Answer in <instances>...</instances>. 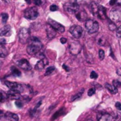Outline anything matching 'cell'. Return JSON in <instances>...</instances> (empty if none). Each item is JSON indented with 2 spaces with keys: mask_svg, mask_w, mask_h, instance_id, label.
Segmentation results:
<instances>
[{
  "mask_svg": "<svg viewBox=\"0 0 121 121\" xmlns=\"http://www.w3.org/2000/svg\"><path fill=\"white\" fill-rule=\"evenodd\" d=\"M9 98H11V99H14V100H20L21 96L20 95V92L17 91H13V90H10L8 93H7Z\"/></svg>",
  "mask_w": 121,
  "mask_h": 121,
  "instance_id": "e0dca14e",
  "label": "cell"
},
{
  "mask_svg": "<svg viewBox=\"0 0 121 121\" xmlns=\"http://www.w3.org/2000/svg\"><path fill=\"white\" fill-rule=\"evenodd\" d=\"M96 16L100 19H102V20H105V19H107V15H106V8L101 5H99V10H98V12H97V14H96Z\"/></svg>",
  "mask_w": 121,
  "mask_h": 121,
  "instance_id": "9a60e30c",
  "label": "cell"
},
{
  "mask_svg": "<svg viewBox=\"0 0 121 121\" xmlns=\"http://www.w3.org/2000/svg\"><path fill=\"white\" fill-rule=\"evenodd\" d=\"M112 121H121V114L116 113L115 115H113Z\"/></svg>",
  "mask_w": 121,
  "mask_h": 121,
  "instance_id": "f546056e",
  "label": "cell"
},
{
  "mask_svg": "<svg viewBox=\"0 0 121 121\" xmlns=\"http://www.w3.org/2000/svg\"><path fill=\"white\" fill-rule=\"evenodd\" d=\"M116 4H117L118 6H121V0H117V1H116Z\"/></svg>",
  "mask_w": 121,
  "mask_h": 121,
  "instance_id": "f6af8a7d",
  "label": "cell"
},
{
  "mask_svg": "<svg viewBox=\"0 0 121 121\" xmlns=\"http://www.w3.org/2000/svg\"><path fill=\"white\" fill-rule=\"evenodd\" d=\"M90 78L92 79H96L98 78V74L95 71H92L90 74Z\"/></svg>",
  "mask_w": 121,
  "mask_h": 121,
  "instance_id": "d590c367",
  "label": "cell"
},
{
  "mask_svg": "<svg viewBox=\"0 0 121 121\" xmlns=\"http://www.w3.org/2000/svg\"><path fill=\"white\" fill-rule=\"evenodd\" d=\"M82 49V46L81 44L77 41L72 40L69 44V50L71 54L76 56L78 55Z\"/></svg>",
  "mask_w": 121,
  "mask_h": 121,
  "instance_id": "5b68a950",
  "label": "cell"
},
{
  "mask_svg": "<svg viewBox=\"0 0 121 121\" xmlns=\"http://www.w3.org/2000/svg\"><path fill=\"white\" fill-rule=\"evenodd\" d=\"M48 24H49L52 27H53L57 31L60 32V33H63L65 32V26L63 25H62L61 24L55 21V20L49 18L48 20Z\"/></svg>",
  "mask_w": 121,
  "mask_h": 121,
  "instance_id": "9c48e42d",
  "label": "cell"
},
{
  "mask_svg": "<svg viewBox=\"0 0 121 121\" xmlns=\"http://www.w3.org/2000/svg\"><path fill=\"white\" fill-rule=\"evenodd\" d=\"M55 67H53V66H50V67H49V68H48L47 69H46V71H45V76H49V75H50L54 71H55Z\"/></svg>",
  "mask_w": 121,
  "mask_h": 121,
  "instance_id": "f1b7e54d",
  "label": "cell"
},
{
  "mask_svg": "<svg viewBox=\"0 0 121 121\" xmlns=\"http://www.w3.org/2000/svg\"><path fill=\"white\" fill-rule=\"evenodd\" d=\"M46 32L48 38L49 39H52L57 34V31L53 27H52L49 24H48L46 26Z\"/></svg>",
  "mask_w": 121,
  "mask_h": 121,
  "instance_id": "2e32d148",
  "label": "cell"
},
{
  "mask_svg": "<svg viewBox=\"0 0 121 121\" xmlns=\"http://www.w3.org/2000/svg\"><path fill=\"white\" fill-rule=\"evenodd\" d=\"M116 36L118 38H121V26H120L116 30Z\"/></svg>",
  "mask_w": 121,
  "mask_h": 121,
  "instance_id": "74e56055",
  "label": "cell"
},
{
  "mask_svg": "<svg viewBox=\"0 0 121 121\" xmlns=\"http://www.w3.org/2000/svg\"><path fill=\"white\" fill-rule=\"evenodd\" d=\"M25 1H26L28 4H30V0H25Z\"/></svg>",
  "mask_w": 121,
  "mask_h": 121,
  "instance_id": "7dc6e473",
  "label": "cell"
},
{
  "mask_svg": "<svg viewBox=\"0 0 121 121\" xmlns=\"http://www.w3.org/2000/svg\"><path fill=\"white\" fill-rule=\"evenodd\" d=\"M8 54V51L7 49L6 48V47L4 46V45H1L0 47V56L1 58H4L7 56Z\"/></svg>",
  "mask_w": 121,
  "mask_h": 121,
  "instance_id": "603a6c76",
  "label": "cell"
},
{
  "mask_svg": "<svg viewBox=\"0 0 121 121\" xmlns=\"http://www.w3.org/2000/svg\"><path fill=\"white\" fill-rule=\"evenodd\" d=\"M16 106L18 108H22L23 105V103H21V102L17 101L16 102Z\"/></svg>",
  "mask_w": 121,
  "mask_h": 121,
  "instance_id": "f35d334b",
  "label": "cell"
},
{
  "mask_svg": "<svg viewBox=\"0 0 121 121\" xmlns=\"http://www.w3.org/2000/svg\"><path fill=\"white\" fill-rule=\"evenodd\" d=\"M0 44H1V45H4L6 44V40L4 39L1 38V40H0Z\"/></svg>",
  "mask_w": 121,
  "mask_h": 121,
  "instance_id": "b9f144b4",
  "label": "cell"
},
{
  "mask_svg": "<svg viewBox=\"0 0 121 121\" xmlns=\"http://www.w3.org/2000/svg\"><path fill=\"white\" fill-rule=\"evenodd\" d=\"M69 32L72 36L75 39H79L83 34V29L78 25H74L70 27Z\"/></svg>",
  "mask_w": 121,
  "mask_h": 121,
  "instance_id": "ba28073f",
  "label": "cell"
},
{
  "mask_svg": "<svg viewBox=\"0 0 121 121\" xmlns=\"http://www.w3.org/2000/svg\"><path fill=\"white\" fill-rule=\"evenodd\" d=\"M62 66H63V68L65 69V71H69V68H68V67H67V66H66V65H63Z\"/></svg>",
  "mask_w": 121,
  "mask_h": 121,
  "instance_id": "ee69618b",
  "label": "cell"
},
{
  "mask_svg": "<svg viewBox=\"0 0 121 121\" xmlns=\"http://www.w3.org/2000/svg\"><path fill=\"white\" fill-rule=\"evenodd\" d=\"M4 83L6 85V86L10 90L17 91L20 93H21L23 91V86L21 84H18L16 82H11V81H5Z\"/></svg>",
  "mask_w": 121,
  "mask_h": 121,
  "instance_id": "30bf717a",
  "label": "cell"
},
{
  "mask_svg": "<svg viewBox=\"0 0 121 121\" xmlns=\"http://www.w3.org/2000/svg\"><path fill=\"white\" fill-rule=\"evenodd\" d=\"M66 11L69 13H76L79 9V5L78 3L72 1L71 2H67L64 6Z\"/></svg>",
  "mask_w": 121,
  "mask_h": 121,
  "instance_id": "52a82bcc",
  "label": "cell"
},
{
  "mask_svg": "<svg viewBox=\"0 0 121 121\" xmlns=\"http://www.w3.org/2000/svg\"><path fill=\"white\" fill-rule=\"evenodd\" d=\"M117 73H118L120 76H121V68L120 69V70H118V71H117Z\"/></svg>",
  "mask_w": 121,
  "mask_h": 121,
  "instance_id": "bcb514c9",
  "label": "cell"
},
{
  "mask_svg": "<svg viewBox=\"0 0 121 121\" xmlns=\"http://www.w3.org/2000/svg\"><path fill=\"white\" fill-rule=\"evenodd\" d=\"M64 110H65V108H60L57 112H56V113L53 115V116H52V121L55 120V119H56V118H57L59 116H60L61 115H62V114H63V111H64Z\"/></svg>",
  "mask_w": 121,
  "mask_h": 121,
  "instance_id": "484cf974",
  "label": "cell"
},
{
  "mask_svg": "<svg viewBox=\"0 0 121 121\" xmlns=\"http://www.w3.org/2000/svg\"><path fill=\"white\" fill-rule=\"evenodd\" d=\"M109 18L114 23L121 21V6H117L111 9L109 12Z\"/></svg>",
  "mask_w": 121,
  "mask_h": 121,
  "instance_id": "7a4b0ae2",
  "label": "cell"
},
{
  "mask_svg": "<svg viewBox=\"0 0 121 121\" xmlns=\"http://www.w3.org/2000/svg\"><path fill=\"white\" fill-rule=\"evenodd\" d=\"M0 34H1V36H10L11 34V26L9 25H5L4 27H2L1 29Z\"/></svg>",
  "mask_w": 121,
  "mask_h": 121,
  "instance_id": "ac0fdd59",
  "label": "cell"
},
{
  "mask_svg": "<svg viewBox=\"0 0 121 121\" xmlns=\"http://www.w3.org/2000/svg\"><path fill=\"white\" fill-rule=\"evenodd\" d=\"M67 39L66 38H65V37H62V38H61V39H60V42H61L62 44H66V43H67Z\"/></svg>",
  "mask_w": 121,
  "mask_h": 121,
  "instance_id": "ab89813d",
  "label": "cell"
},
{
  "mask_svg": "<svg viewBox=\"0 0 121 121\" xmlns=\"http://www.w3.org/2000/svg\"><path fill=\"white\" fill-rule=\"evenodd\" d=\"M116 1L117 0H111L110 1V4L111 5H113V4H116Z\"/></svg>",
  "mask_w": 121,
  "mask_h": 121,
  "instance_id": "7bdbcfd3",
  "label": "cell"
},
{
  "mask_svg": "<svg viewBox=\"0 0 121 121\" xmlns=\"http://www.w3.org/2000/svg\"><path fill=\"white\" fill-rule=\"evenodd\" d=\"M17 65L21 68H22V69H23L25 71H28V70H30L31 68V66H30V63L28 62V61H27L25 58H23V59L19 60L17 62Z\"/></svg>",
  "mask_w": 121,
  "mask_h": 121,
  "instance_id": "4fadbf2b",
  "label": "cell"
},
{
  "mask_svg": "<svg viewBox=\"0 0 121 121\" xmlns=\"http://www.w3.org/2000/svg\"><path fill=\"white\" fill-rule=\"evenodd\" d=\"M1 17L2 23L3 24H6L7 20H8V19H9V15L6 13H2L1 15Z\"/></svg>",
  "mask_w": 121,
  "mask_h": 121,
  "instance_id": "4316f807",
  "label": "cell"
},
{
  "mask_svg": "<svg viewBox=\"0 0 121 121\" xmlns=\"http://www.w3.org/2000/svg\"><path fill=\"white\" fill-rule=\"evenodd\" d=\"M30 38V31L26 28H21L18 32V40L19 42L22 44H25L29 41Z\"/></svg>",
  "mask_w": 121,
  "mask_h": 121,
  "instance_id": "277c9868",
  "label": "cell"
},
{
  "mask_svg": "<svg viewBox=\"0 0 121 121\" xmlns=\"http://www.w3.org/2000/svg\"><path fill=\"white\" fill-rule=\"evenodd\" d=\"M97 44L100 46H106L107 44V39L104 36H99L97 38Z\"/></svg>",
  "mask_w": 121,
  "mask_h": 121,
  "instance_id": "7402d4cb",
  "label": "cell"
},
{
  "mask_svg": "<svg viewBox=\"0 0 121 121\" xmlns=\"http://www.w3.org/2000/svg\"><path fill=\"white\" fill-rule=\"evenodd\" d=\"M34 3L37 6H43L45 3V0H34Z\"/></svg>",
  "mask_w": 121,
  "mask_h": 121,
  "instance_id": "1f68e13d",
  "label": "cell"
},
{
  "mask_svg": "<svg viewBox=\"0 0 121 121\" xmlns=\"http://www.w3.org/2000/svg\"><path fill=\"white\" fill-rule=\"evenodd\" d=\"M105 87L112 94H116L118 93V88H116L113 85H111L109 83H106Z\"/></svg>",
  "mask_w": 121,
  "mask_h": 121,
  "instance_id": "44dd1931",
  "label": "cell"
},
{
  "mask_svg": "<svg viewBox=\"0 0 121 121\" xmlns=\"http://www.w3.org/2000/svg\"><path fill=\"white\" fill-rule=\"evenodd\" d=\"M113 85L116 87V88H118L121 86V82L118 81V80H114L113 81Z\"/></svg>",
  "mask_w": 121,
  "mask_h": 121,
  "instance_id": "836d02e7",
  "label": "cell"
},
{
  "mask_svg": "<svg viewBox=\"0 0 121 121\" xmlns=\"http://www.w3.org/2000/svg\"><path fill=\"white\" fill-rule=\"evenodd\" d=\"M11 71L12 74H13L14 76H21V71H20L18 69H17L15 66H12V67L11 68Z\"/></svg>",
  "mask_w": 121,
  "mask_h": 121,
  "instance_id": "d4e9b609",
  "label": "cell"
},
{
  "mask_svg": "<svg viewBox=\"0 0 121 121\" xmlns=\"http://www.w3.org/2000/svg\"><path fill=\"white\" fill-rule=\"evenodd\" d=\"M85 28L89 34H94L98 31L99 25L97 21L92 19H88L85 22Z\"/></svg>",
  "mask_w": 121,
  "mask_h": 121,
  "instance_id": "3957f363",
  "label": "cell"
},
{
  "mask_svg": "<svg viewBox=\"0 0 121 121\" xmlns=\"http://www.w3.org/2000/svg\"><path fill=\"white\" fill-rule=\"evenodd\" d=\"M43 44L41 41L36 37H32L28 41V44L26 48L27 53L30 56L37 55L41 50Z\"/></svg>",
  "mask_w": 121,
  "mask_h": 121,
  "instance_id": "6da1fadb",
  "label": "cell"
},
{
  "mask_svg": "<svg viewBox=\"0 0 121 121\" xmlns=\"http://www.w3.org/2000/svg\"><path fill=\"white\" fill-rule=\"evenodd\" d=\"M116 108L118 110L121 111V103H119V102H117V103H116Z\"/></svg>",
  "mask_w": 121,
  "mask_h": 121,
  "instance_id": "60d3db41",
  "label": "cell"
},
{
  "mask_svg": "<svg viewBox=\"0 0 121 121\" xmlns=\"http://www.w3.org/2000/svg\"><path fill=\"white\" fill-rule=\"evenodd\" d=\"M108 28L111 31H115V30H117V27H116V25L114 22H113L112 21H111L109 22V24H108Z\"/></svg>",
  "mask_w": 121,
  "mask_h": 121,
  "instance_id": "83f0119b",
  "label": "cell"
},
{
  "mask_svg": "<svg viewBox=\"0 0 121 121\" xmlns=\"http://www.w3.org/2000/svg\"><path fill=\"white\" fill-rule=\"evenodd\" d=\"M84 89L82 88L80 91H79L76 95H74V96H73L72 97V98H71V100H70V101L71 102H73V101H76V100H77V99H79V98H81V96H82V94H83V93H84Z\"/></svg>",
  "mask_w": 121,
  "mask_h": 121,
  "instance_id": "cb8c5ba5",
  "label": "cell"
},
{
  "mask_svg": "<svg viewBox=\"0 0 121 121\" xmlns=\"http://www.w3.org/2000/svg\"><path fill=\"white\" fill-rule=\"evenodd\" d=\"M58 9V6L55 4H52L50 6V10L51 11H55Z\"/></svg>",
  "mask_w": 121,
  "mask_h": 121,
  "instance_id": "8d00e7d4",
  "label": "cell"
},
{
  "mask_svg": "<svg viewBox=\"0 0 121 121\" xmlns=\"http://www.w3.org/2000/svg\"><path fill=\"white\" fill-rule=\"evenodd\" d=\"M75 16L77 17V19L80 21H86L87 20V14L86 12L83 10V9H79L76 13H75Z\"/></svg>",
  "mask_w": 121,
  "mask_h": 121,
  "instance_id": "5bb4252c",
  "label": "cell"
},
{
  "mask_svg": "<svg viewBox=\"0 0 121 121\" xmlns=\"http://www.w3.org/2000/svg\"><path fill=\"white\" fill-rule=\"evenodd\" d=\"M1 102H4V101H6L8 98H9V96L7 93H4V91H1Z\"/></svg>",
  "mask_w": 121,
  "mask_h": 121,
  "instance_id": "4dcf8cb0",
  "label": "cell"
},
{
  "mask_svg": "<svg viewBox=\"0 0 121 121\" xmlns=\"http://www.w3.org/2000/svg\"><path fill=\"white\" fill-rule=\"evenodd\" d=\"M113 115H111L107 113H99L97 115L98 121H112Z\"/></svg>",
  "mask_w": 121,
  "mask_h": 121,
  "instance_id": "7c38bea8",
  "label": "cell"
},
{
  "mask_svg": "<svg viewBox=\"0 0 121 121\" xmlns=\"http://www.w3.org/2000/svg\"><path fill=\"white\" fill-rule=\"evenodd\" d=\"M5 117L9 121H18L19 119L18 115L11 112H6L5 113Z\"/></svg>",
  "mask_w": 121,
  "mask_h": 121,
  "instance_id": "d6986e66",
  "label": "cell"
},
{
  "mask_svg": "<svg viewBox=\"0 0 121 121\" xmlns=\"http://www.w3.org/2000/svg\"><path fill=\"white\" fill-rule=\"evenodd\" d=\"M48 64V60L44 57L43 58H41L40 61H38L37 62V63L35 64V68L37 70V71H41L43 69L45 68V67Z\"/></svg>",
  "mask_w": 121,
  "mask_h": 121,
  "instance_id": "8fae6325",
  "label": "cell"
},
{
  "mask_svg": "<svg viewBox=\"0 0 121 121\" xmlns=\"http://www.w3.org/2000/svg\"><path fill=\"white\" fill-rule=\"evenodd\" d=\"M38 16V9L35 6H32L30 8H27L24 11V17L29 20H34Z\"/></svg>",
  "mask_w": 121,
  "mask_h": 121,
  "instance_id": "8992f818",
  "label": "cell"
},
{
  "mask_svg": "<svg viewBox=\"0 0 121 121\" xmlns=\"http://www.w3.org/2000/svg\"><path fill=\"white\" fill-rule=\"evenodd\" d=\"M99 8V4H98L96 2H91L90 4V11H91L92 14L94 16H96L98 10Z\"/></svg>",
  "mask_w": 121,
  "mask_h": 121,
  "instance_id": "ffe728a7",
  "label": "cell"
},
{
  "mask_svg": "<svg viewBox=\"0 0 121 121\" xmlns=\"http://www.w3.org/2000/svg\"><path fill=\"white\" fill-rule=\"evenodd\" d=\"M87 121H92V120H88Z\"/></svg>",
  "mask_w": 121,
  "mask_h": 121,
  "instance_id": "c3c4849f",
  "label": "cell"
},
{
  "mask_svg": "<svg viewBox=\"0 0 121 121\" xmlns=\"http://www.w3.org/2000/svg\"><path fill=\"white\" fill-rule=\"evenodd\" d=\"M95 92H96L95 88H91L89 89V91H88V96H92L95 93Z\"/></svg>",
  "mask_w": 121,
  "mask_h": 121,
  "instance_id": "e575fe53",
  "label": "cell"
},
{
  "mask_svg": "<svg viewBox=\"0 0 121 121\" xmlns=\"http://www.w3.org/2000/svg\"><path fill=\"white\" fill-rule=\"evenodd\" d=\"M99 58L101 60H103L105 57V52L104 50L102 49H100L99 51Z\"/></svg>",
  "mask_w": 121,
  "mask_h": 121,
  "instance_id": "d6a6232c",
  "label": "cell"
}]
</instances>
